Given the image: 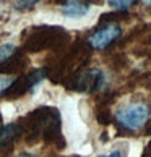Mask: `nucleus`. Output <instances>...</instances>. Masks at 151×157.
<instances>
[{
	"instance_id": "5",
	"label": "nucleus",
	"mask_w": 151,
	"mask_h": 157,
	"mask_svg": "<svg viewBox=\"0 0 151 157\" xmlns=\"http://www.w3.org/2000/svg\"><path fill=\"white\" fill-rule=\"evenodd\" d=\"M91 0H65L62 7V13L70 18H78L89 11Z\"/></svg>"
},
{
	"instance_id": "2",
	"label": "nucleus",
	"mask_w": 151,
	"mask_h": 157,
	"mask_svg": "<svg viewBox=\"0 0 151 157\" xmlns=\"http://www.w3.org/2000/svg\"><path fill=\"white\" fill-rule=\"evenodd\" d=\"M149 109L143 102H129L115 110L117 123L129 131H138L148 123Z\"/></svg>"
},
{
	"instance_id": "1",
	"label": "nucleus",
	"mask_w": 151,
	"mask_h": 157,
	"mask_svg": "<svg viewBox=\"0 0 151 157\" xmlns=\"http://www.w3.org/2000/svg\"><path fill=\"white\" fill-rule=\"evenodd\" d=\"M30 29V37L26 39L25 47L31 52L60 47L70 39V34L62 26H36Z\"/></svg>"
},
{
	"instance_id": "7",
	"label": "nucleus",
	"mask_w": 151,
	"mask_h": 157,
	"mask_svg": "<svg viewBox=\"0 0 151 157\" xmlns=\"http://www.w3.org/2000/svg\"><path fill=\"white\" fill-rule=\"evenodd\" d=\"M16 78H13L11 75H5V73H0V96L7 94V92L11 89V86L15 84Z\"/></svg>"
},
{
	"instance_id": "13",
	"label": "nucleus",
	"mask_w": 151,
	"mask_h": 157,
	"mask_svg": "<svg viewBox=\"0 0 151 157\" xmlns=\"http://www.w3.org/2000/svg\"><path fill=\"white\" fill-rule=\"evenodd\" d=\"M143 3L145 5H151V0H143Z\"/></svg>"
},
{
	"instance_id": "6",
	"label": "nucleus",
	"mask_w": 151,
	"mask_h": 157,
	"mask_svg": "<svg viewBox=\"0 0 151 157\" xmlns=\"http://www.w3.org/2000/svg\"><path fill=\"white\" fill-rule=\"evenodd\" d=\"M23 133V126L18 123H8L0 130V146H8Z\"/></svg>"
},
{
	"instance_id": "12",
	"label": "nucleus",
	"mask_w": 151,
	"mask_h": 157,
	"mask_svg": "<svg viewBox=\"0 0 151 157\" xmlns=\"http://www.w3.org/2000/svg\"><path fill=\"white\" fill-rule=\"evenodd\" d=\"M16 157H36V155L31 154V152H21V154H18Z\"/></svg>"
},
{
	"instance_id": "9",
	"label": "nucleus",
	"mask_w": 151,
	"mask_h": 157,
	"mask_svg": "<svg viewBox=\"0 0 151 157\" xmlns=\"http://www.w3.org/2000/svg\"><path fill=\"white\" fill-rule=\"evenodd\" d=\"M137 0H107V3L111 5L112 8L119 10V11H125L127 8H130Z\"/></svg>"
},
{
	"instance_id": "8",
	"label": "nucleus",
	"mask_w": 151,
	"mask_h": 157,
	"mask_svg": "<svg viewBox=\"0 0 151 157\" xmlns=\"http://www.w3.org/2000/svg\"><path fill=\"white\" fill-rule=\"evenodd\" d=\"M16 52V47L13 44H3L0 45V65H3L5 62H8L11 57L15 55Z\"/></svg>"
},
{
	"instance_id": "10",
	"label": "nucleus",
	"mask_w": 151,
	"mask_h": 157,
	"mask_svg": "<svg viewBox=\"0 0 151 157\" xmlns=\"http://www.w3.org/2000/svg\"><path fill=\"white\" fill-rule=\"evenodd\" d=\"M38 2H41V0H15L13 7L20 11H26V10H31Z\"/></svg>"
},
{
	"instance_id": "11",
	"label": "nucleus",
	"mask_w": 151,
	"mask_h": 157,
	"mask_svg": "<svg viewBox=\"0 0 151 157\" xmlns=\"http://www.w3.org/2000/svg\"><path fill=\"white\" fill-rule=\"evenodd\" d=\"M96 157H124L122 155V152L120 151H112V152H109V154H99V155H96Z\"/></svg>"
},
{
	"instance_id": "4",
	"label": "nucleus",
	"mask_w": 151,
	"mask_h": 157,
	"mask_svg": "<svg viewBox=\"0 0 151 157\" xmlns=\"http://www.w3.org/2000/svg\"><path fill=\"white\" fill-rule=\"evenodd\" d=\"M122 36V28L119 23H106L104 26H101L97 31H94L88 39V45L96 50H104L107 49L111 44H114L115 40Z\"/></svg>"
},
{
	"instance_id": "3",
	"label": "nucleus",
	"mask_w": 151,
	"mask_h": 157,
	"mask_svg": "<svg viewBox=\"0 0 151 157\" xmlns=\"http://www.w3.org/2000/svg\"><path fill=\"white\" fill-rule=\"evenodd\" d=\"M106 84L104 71L99 68H89L81 71L73 81V91L77 92H96L101 91Z\"/></svg>"
}]
</instances>
